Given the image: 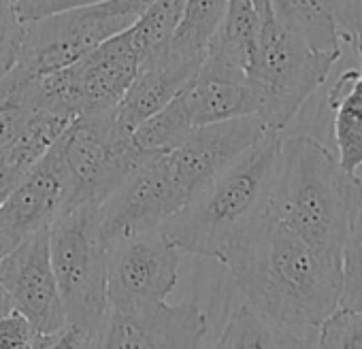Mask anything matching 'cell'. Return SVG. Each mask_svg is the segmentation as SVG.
Returning <instances> with one entry per match:
<instances>
[{
    "label": "cell",
    "mask_w": 362,
    "mask_h": 349,
    "mask_svg": "<svg viewBox=\"0 0 362 349\" xmlns=\"http://www.w3.org/2000/svg\"><path fill=\"white\" fill-rule=\"evenodd\" d=\"M267 130L258 115H245L197 126L181 145L143 153L100 205L107 241L160 228Z\"/></svg>",
    "instance_id": "cell-1"
},
{
    "label": "cell",
    "mask_w": 362,
    "mask_h": 349,
    "mask_svg": "<svg viewBox=\"0 0 362 349\" xmlns=\"http://www.w3.org/2000/svg\"><path fill=\"white\" fill-rule=\"evenodd\" d=\"M222 264L245 302L277 324L317 330L339 307L341 260L317 252L271 215Z\"/></svg>",
    "instance_id": "cell-2"
},
{
    "label": "cell",
    "mask_w": 362,
    "mask_h": 349,
    "mask_svg": "<svg viewBox=\"0 0 362 349\" xmlns=\"http://www.w3.org/2000/svg\"><path fill=\"white\" fill-rule=\"evenodd\" d=\"M281 132L267 130L160 230L181 252L222 262L271 215Z\"/></svg>",
    "instance_id": "cell-3"
},
{
    "label": "cell",
    "mask_w": 362,
    "mask_h": 349,
    "mask_svg": "<svg viewBox=\"0 0 362 349\" xmlns=\"http://www.w3.org/2000/svg\"><path fill=\"white\" fill-rule=\"evenodd\" d=\"M362 203V182L347 172L317 138H281L271 194V218L317 252L341 260L351 220Z\"/></svg>",
    "instance_id": "cell-4"
},
{
    "label": "cell",
    "mask_w": 362,
    "mask_h": 349,
    "mask_svg": "<svg viewBox=\"0 0 362 349\" xmlns=\"http://www.w3.org/2000/svg\"><path fill=\"white\" fill-rule=\"evenodd\" d=\"M254 3L260 26L245 73L258 94L256 115L269 130L284 132L341 56L311 49L275 18L269 0Z\"/></svg>",
    "instance_id": "cell-5"
},
{
    "label": "cell",
    "mask_w": 362,
    "mask_h": 349,
    "mask_svg": "<svg viewBox=\"0 0 362 349\" xmlns=\"http://www.w3.org/2000/svg\"><path fill=\"white\" fill-rule=\"evenodd\" d=\"M49 252L69 324L98 332L107 304V252L100 205L83 203L49 226Z\"/></svg>",
    "instance_id": "cell-6"
},
{
    "label": "cell",
    "mask_w": 362,
    "mask_h": 349,
    "mask_svg": "<svg viewBox=\"0 0 362 349\" xmlns=\"http://www.w3.org/2000/svg\"><path fill=\"white\" fill-rule=\"evenodd\" d=\"M126 30L71 66L37 77L35 94L39 109L69 122L79 115L115 111L143 60Z\"/></svg>",
    "instance_id": "cell-7"
},
{
    "label": "cell",
    "mask_w": 362,
    "mask_h": 349,
    "mask_svg": "<svg viewBox=\"0 0 362 349\" xmlns=\"http://www.w3.org/2000/svg\"><path fill=\"white\" fill-rule=\"evenodd\" d=\"M54 147L69 182L66 211L83 203L103 205L145 153L132 145L115 111L75 117Z\"/></svg>",
    "instance_id": "cell-8"
},
{
    "label": "cell",
    "mask_w": 362,
    "mask_h": 349,
    "mask_svg": "<svg viewBox=\"0 0 362 349\" xmlns=\"http://www.w3.org/2000/svg\"><path fill=\"white\" fill-rule=\"evenodd\" d=\"M145 9L143 0H107L28 22L16 66L35 77L71 66L130 28Z\"/></svg>",
    "instance_id": "cell-9"
},
{
    "label": "cell",
    "mask_w": 362,
    "mask_h": 349,
    "mask_svg": "<svg viewBox=\"0 0 362 349\" xmlns=\"http://www.w3.org/2000/svg\"><path fill=\"white\" fill-rule=\"evenodd\" d=\"M181 254L160 228L109 243L107 304L111 311L164 302L179 281Z\"/></svg>",
    "instance_id": "cell-10"
},
{
    "label": "cell",
    "mask_w": 362,
    "mask_h": 349,
    "mask_svg": "<svg viewBox=\"0 0 362 349\" xmlns=\"http://www.w3.org/2000/svg\"><path fill=\"white\" fill-rule=\"evenodd\" d=\"M0 285L13 311L24 315L37 332L54 334L69 324L52 264L49 228L30 232L0 258Z\"/></svg>",
    "instance_id": "cell-11"
},
{
    "label": "cell",
    "mask_w": 362,
    "mask_h": 349,
    "mask_svg": "<svg viewBox=\"0 0 362 349\" xmlns=\"http://www.w3.org/2000/svg\"><path fill=\"white\" fill-rule=\"evenodd\" d=\"M207 328V315L197 302L109 309L96 332V349H201Z\"/></svg>",
    "instance_id": "cell-12"
},
{
    "label": "cell",
    "mask_w": 362,
    "mask_h": 349,
    "mask_svg": "<svg viewBox=\"0 0 362 349\" xmlns=\"http://www.w3.org/2000/svg\"><path fill=\"white\" fill-rule=\"evenodd\" d=\"M66 201L69 182L52 145L0 205V230L16 247L30 232L49 228L66 211Z\"/></svg>",
    "instance_id": "cell-13"
},
{
    "label": "cell",
    "mask_w": 362,
    "mask_h": 349,
    "mask_svg": "<svg viewBox=\"0 0 362 349\" xmlns=\"http://www.w3.org/2000/svg\"><path fill=\"white\" fill-rule=\"evenodd\" d=\"M175 100L192 128L258 113V94L247 73L209 56Z\"/></svg>",
    "instance_id": "cell-14"
},
{
    "label": "cell",
    "mask_w": 362,
    "mask_h": 349,
    "mask_svg": "<svg viewBox=\"0 0 362 349\" xmlns=\"http://www.w3.org/2000/svg\"><path fill=\"white\" fill-rule=\"evenodd\" d=\"M199 69L201 64L177 56L166 41L149 49L115 109L117 124L132 134L141 122L166 107Z\"/></svg>",
    "instance_id": "cell-15"
},
{
    "label": "cell",
    "mask_w": 362,
    "mask_h": 349,
    "mask_svg": "<svg viewBox=\"0 0 362 349\" xmlns=\"http://www.w3.org/2000/svg\"><path fill=\"white\" fill-rule=\"evenodd\" d=\"M317 330L277 324L247 302L237 307L214 349H313Z\"/></svg>",
    "instance_id": "cell-16"
},
{
    "label": "cell",
    "mask_w": 362,
    "mask_h": 349,
    "mask_svg": "<svg viewBox=\"0 0 362 349\" xmlns=\"http://www.w3.org/2000/svg\"><path fill=\"white\" fill-rule=\"evenodd\" d=\"M337 160L347 172L362 166V66L345 71L328 92Z\"/></svg>",
    "instance_id": "cell-17"
},
{
    "label": "cell",
    "mask_w": 362,
    "mask_h": 349,
    "mask_svg": "<svg viewBox=\"0 0 362 349\" xmlns=\"http://www.w3.org/2000/svg\"><path fill=\"white\" fill-rule=\"evenodd\" d=\"M258 26L260 18L254 0H228L226 16L211 39L207 56L247 71L258 39Z\"/></svg>",
    "instance_id": "cell-18"
},
{
    "label": "cell",
    "mask_w": 362,
    "mask_h": 349,
    "mask_svg": "<svg viewBox=\"0 0 362 349\" xmlns=\"http://www.w3.org/2000/svg\"><path fill=\"white\" fill-rule=\"evenodd\" d=\"M226 7L228 0H188L181 20L166 39V45L177 56L203 64L211 39L226 16Z\"/></svg>",
    "instance_id": "cell-19"
},
{
    "label": "cell",
    "mask_w": 362,
    "mask_h": 349,
    "mask_svg": "<svg viewBox=\"0 0 362 349\" xmlns=\"http://www.w3.org/2000/svg\"><path fill=\"white\" fill-rule=\"evenodd\" d=\"M275 18L311 49L341 56L343 35L317 0H269Z\"/></svg>",
    "instance_id": "cell-20"
},
{
    "label": "cell",
    "mask_w": 362,
    "mask_h": 349,
    "mask_svg": "<svg viewBox=\"0 0 362 349\" xmlns=\"http://www.w3.org/2000/svg\"><path fill=\"white\" fill-rule=\"evenodd\" d=\"M192 130L194 128L188 122L186 113L181 111L179 102L173 98L158 113H153L151 117L141 122L132 130L130 141L139 151H145V153L168 151V149L184 143Z\"/></svg>",
    "instance_id": "cell-21"
},
{
    "label": "cell",
    "mask_w": 362,
    "mask_h": 349,
    "mask_svg": "<svg viewBox=\"0 0 362 349\" xmlns=\"http://www.w3.org/2000/svg\"><path fill=\"white\" fill-rule=\"evenodd\" d=\"M186 3L188 0H153L126 30L132 47L141 54V58H145L149 49L164 43L173 35L181 13L186 9Z\"/></svg>",
    "instance_id": "cell-22"
},
{
    "label": "cell",
    "mask_w": 362,
    "mask_h": 349,
    "mask_svg": "<svg viewBox=\"0 0 362 349\" xmlns=\"http://www.w3.org/2000/svg\"><path fill=\"white\" fill-rule=\"evenodd\" d=\"M339 307L362 313V203L351 220L341 252V296Z\"/></svg>",
    "instance_id": "cell-23"
},
{
    "label": "cell",
    "mask_w": 362,
    "mask_h": 349,
    "mask_svg": "<svg viewBox=\"0 0 362 349\" xmlns=\"http://www.w3.org/2000/svg\"><path fill=\"white\" fill-rule=\"evenodd\" d=\"M313 349H362V313L337 307L317 326Z\"/></svg>",
    "instance_id": "cell-24"
},
{
    "label": "cell",
    "mask_w": 362,
    "mask_h": 349,
    "mask_svg": "<svg viewBox=\"0 0 362 349\" xmlns=\"http://www.w3.org/2000/svg\"><path fill=\"white\" fill-rule=\"evenodd\" d=\"M24 28L26 24L18 16L16 0H0V77L18 64Z\"/></svg>",
    "instance_id": "cell-25"
},
{
    "label": "cell",
    "mask_w": 362,
    "mask_h": 349,
    "mask_svg": "<svg viewBox=\"0 0 362 349\" xmlns=\"http://www.w3.org/2000/svg\"><path fill=\"white\" fill-rule=\"evenodd\" d=\"M39 336L41 332L18 311L0 317V349H35Z\"/></svg>",
    "instance_id": "cell-26"
},
{
    "label": "cell",
    "mask_w": 362,
    "mask_h": 349,
    "mask_svg": "<svg viewBox=\"0 0 362 349\" xmlns=\"http://www.w3.org/2000/svg\"><path fill=\"white\" fill-rule=\"evenodd\" d=\"M98 3H107V0H16V9L18 16L24 24L54 16V13H62V11H71V9H81V7H92Z\"/></svg>",
    "instance_id": "cell-27"
},
{
    "label": "cell",
    "mask_w": 362,
    "mask_h": 349,
    "mask_svg": "<svg viewBox=\"0 0 362 349\" xmlns=\"http://www.w3.org/2000/svg\"><path fill=\"white\" fill-rule=\"evenodd\" d=\"M35 349H96V334L81 326L66 324L54 334H41Z\"/></svg>",
    "instance_id": "cell-28"
},
{
    "label": "cell",
    "mask_w": 362,
    "mask_h": 349,
    "mask_svg": "<svg viewBox=\"0 0 362 349\" xmlns=\"http://www.w3.org/2000/svg\"><path fill=\"white\" fill-rule=\"evenodd\" d=\"M339 26L343 39L362 32V0H317Z\"/></svg>",
    "instance_id": "cell-29"
},
{
    "label": "cell",
    "mask_w": 362,
    "mask_h": 349,
    "mask_svg": "<svg viewBox=\"0 0 362 349\" xmlns=\"http://www.w3.org/2000/svg\"><path fill=\"white\" fill-rule=\"evenodd\" d=\"M11 311H13V304H11V300H9L7 292L3 290V285H0V317L9 315Z\"/></svg>",
    "instance_id": "cell-30"
},
{
    "label": "cell",
    "mask_w": 362,
    "mask_h": 349,
    "mask_svg": "<svg viewBox=\"0 0 362 349\" xmlns=\"http://www.w3.org/2000/svg\"><path fill=\"white\" fill-rule=\"evenodd\" d=\"M351 45H354V49H356V54L360 58V66H362V32L351 37Z\"/></svg>",
    "instance_id": "cell-31"
},
{
    "label": "cell",
    "mask_w": 362,
    "mask_h": 349,
    "mask_svg": "<svg viewBox=\"0 0 362 349\" xmlns=\"http://www.w3.org/2000/svg\"><path fill=\"white\" fill-rule=\"evenodd\" d=\"M9 249H13L11 245H9V241L5 239V235H3V230H0V258H3Z\"/></svg>",
    "instance_id": "cell-32"
},
{
    "label": "cell",
    "mask_w": 362,
    "mask_h": 349,
    "mask_svg": "<svg viewBox=\"0 0 362 349\" xmlns=\"http://www.w3.org/2000/svg\"><path fill=\"white\" fill-rule=\"evenodd\" d=\"M143 3H145V5H151V3H153V0H143Z\"/></svg>",
    "instance_id": "cell-33"
}]
</instances>
